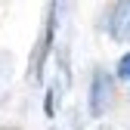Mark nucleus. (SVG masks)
<instances>
[{"instance_id":"nucleus-1","label":"nucleus","mask_w":130,"mask_h":130,"mask_svg":"<svg viewBox=\"0 0 130 130\" xmlns=\"http://www.w3.org/2000/svg\"><path fill=\"white\" fill-rule=\"evenodd\" d=\"M111 99H115V87H111V77L105 71H96L93 77V84H90V115L93 118H99L108 111Z\"/></svg>"},{"instance_id":"nucleus-2","label":"nucleus","mask_w":130,"mask_h":130,"mask_svg":"<svg viewBox=\"0 0 130 130\" xmlns=\"http://www.w3.org/2000/svg\"><path fill=\"white\" fill-rule=\"evenodd\" d=\"M105 28L115 40H130V0H118L111 6L108 19H105Z\"/></svg>"},{"instance_id":"nucleus-3","label":"nucleus","mask_w":130,"mask_h":130,"mask_svg":"<svg viewBox=\"0 0 130 130\" xmlns=\"http://www.w3.org/2000/svg\"><path fill=\"white\" fill-rule=\"evenodd\" d=\"M118 77H127L130 80V53L121 59V65H118Z\"/></svg>"}]
</instances>
